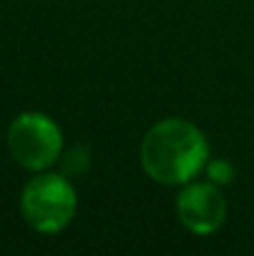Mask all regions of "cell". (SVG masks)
Wrapping results in <instances>:
<instances>
[{"label":"cell","mask_w":254,"mask_h":256,"mask_svg":"<svg viewBox=\"0 0 254 256\" xmlns=\"http://www.w3.org/2000/svg\"><path fill=\"white\" fill-rule=\"evenodd\" d=\"M20 209L30 227L43 234H54L72 220L76 209V196L68 180L48 173L27 182L20 198Z\"/></svg>","instance_id":"2"},{"label":"cell","mask_w":254,"mask_h":256,"mask_svg":"<svg viewBox=\"0 0 254 256\" xmlns=\"http://www.w3.org/2000/svg\"><path fill=\"white\" fill-rule=\"evenodd\" d=\"M202 132L184 120H164L146 132L142 142V166L156 182L184 184L207 164Z\"/></svg>","instance_id":"1"},{"label":"cell","mask_w":254,"mask_h":256,"mask_svg":"<svg viewBox=\"0 0 254 256\" xmlns=\"http://www.w3.org/2000/svg\"><path fill=\"white\" fill-rule=\"evenodd\" d=\"M210 176L214 178L218 184H225V182L232 180V166H230L228 162H212L210 164Z\"/></svg>","instance_id":"5"},{"label":"cell","mask_w":254,"mask_h":256,"mask_svg":"<svg viewBox=\"0 0 254 256\" xmlns=\"http://www.w3.org/2000/svg\"><path fill=\"white\" fill-rule=\"evenodd\" d=\"M7 142L14 160L30 171L48 168L58 158L63 144L58 126L40 112H25L16 117L9 126Z\"/></svg>","instance_id":"3"},{"label":"cell","mask_w":254,"mask_h":256,"mask_svg":"<svg viewBox=\"0 0 254 256\" xmlns=\"http://www.w3.org/2000/svg\"><path fill=\"white\" fill-rule=\"evenodd\" d=\"M178 216L187 230L212 234L225 220V198L214 184H187L178 196Z\"/></svg>","instance_id":"4"}]
</instances>
